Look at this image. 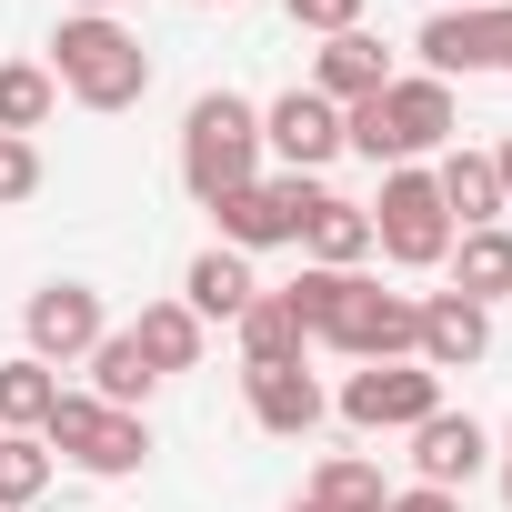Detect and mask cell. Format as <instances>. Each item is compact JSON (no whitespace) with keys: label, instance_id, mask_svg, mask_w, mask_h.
<instances>
[{"label":"cell","instance_id":"cell-15","mask_svg":"<svg viewBox=\"0 0 512 512\" xmlns=\"http://www.w3.org/2000/svg\"><path fill=\"white\" fill-rule=\"evenodd\" d=\"M251 292H262V282H251V262H241V251H221V241L181 272V312H191L201 332H211V322H241V312H251Z\"/></svg>","mask_w":512,"mask_h":512},{"label":"cell","instance_id":"cell-35","mask_svg":"<svg viewBox=\"0 0 512 512\" xmlns=\"http://www.w3.org/2000/svg\"><path fill=\"white\" fill-rule=\"evenodd\" d=\"M292 512H322V502H292Z\"/></svg>","mask_w":512,"mask_h":512},{"label":"cell","instance_id":"cell-2","mask_svg":"<svg viewBox=\"0 0 512 512\" xmlns=\"http://www.w3.org/2000/svg\"><path fill=\"white\" fill-rule=\"evenodd\" d=\"M241 181H262V111H251L241 91H201L181 111V191L211 211Z\"/></svg>","mask_w":512,"mask_h":512},{"label":"cell","instance_id":"cell-26","mask_svg":"<svg viewBox=\"0 0 512 512\" xmlns=\"http://www.w3.org/2000/svg\"><path fill=\"white\" fill-rule=\"evenodd\" d=\"M41 492H51L41 432H0V512H21V502H41Z\"/></svg>","mask_w":512,"mask_h":512},{"label":"cell","instance_id":"cell-21","mask_svg":"<svg viewBox=\"0 0 512 512\" xmlns=\"http://www.w3.org/2000/svg\"><path fill=\"white\" fill-rule=\"evenodd\" d=\"M131 342H141V362H151V372L171 382V372H201V342H211V332H201V322H191L181 302H151V312L131 322Z\"/></svg>","mask_w":512,"mask_h":512},{"label":"cell","instance_id":"cell-19","mask_svg":"<svg viewBox=\"0 0 512 512\" xmlns=\"http://www.w3.org/2000/svg\"><path fill=\"white\" fill-rule=\"evenodd\" d=\"M432 191H442L452 231H492V221H502V181H492V151H442Z\"/></svg>","mask_w":512,"mask_h":512},{"label":"cell","instance_id":"cell-14","mask_svg":"<svg viewBox=\"0 0 512 512\" xmlns=\"http://www.w3.org/2000/svg\"><path fill=\"white\" fill-rule=\"evenodd\" d=\"M482 352H492V312L462 302V292H432V302H422V342H412V362H422V372H472Z\"/></svg>","mask_w":512,"mask_h":512},{"label":"cell","instance_id":"cell-1","mask_svg":"<svg viewBox=\"0 0 512 512\" xmlns=\"http://www.w3.org/2000/svg\"><path fill=\"white\" fill-rule=\"evenodd\" d=\"M452 131H462V101H452V81H432V71H392L372 101L342 111V151H362L372 171H402V161L442 151Z\"/></svg>","mask_w":512,"mask_h":512},{"label":"cell","instance_id":"cell-22","mask_svg":"<svg viewBox=\"0 0 512 512\" xmlns=\"http://www.w3.org/2000/svg\"><path fill=\"white\" fill-rule=\"evenodd\" d=\"M302 352H312V332L292 322V302H282V292H251V312H241V362L272 372V362H302Z\"/></svg>","mask_w":512,"mask_h":512},{"label":"cell","instance_id":"cell-33","mask_svg":"<svg viewBox=\"0 0 512 512\" xmlns=\"http://www.w3.org/2000/svg\"><path fill=\"white\" fill-rule=\"evenodd\" d=\"M442 11H492V0H442Z\"/></svg>","mask_w":512,"mask_h":512},{"label":"cell","instance_id":"cell-12","mask_svg":"<svg viewBox=\"0 0 512 512\" xmlns=\"http://www.w3.org/2000/svg\"><path fill=\"white\" fill-rule=\"evenodd\" d=\"M482 462H492V432L472 422V412H432V422H412V472L432 482V492H472L482 482Z\"/></svg>","mask_w":512,"mask_h":512},{"label":"cell","instance_id":"cell-32","mask_svg":"<svg viewBox=\"0 0 512 512\" xmlns=\"http://www.w3.org/2000/svg\"><path fill=\"white\" fill-rule=\"evenodd\" d=\"M492 462H502V502H512V432H502V452H492Z\"/></svg>","mask_w":512,"mask_h":512},{"label":"cell","instance_id":"cell-23","mask_svg":"<svg viewBox=\"0 0 512 512\" xmlns=\"http://www.w3.org/2000/svg\"><path fill=\"white\" fill-rule=\"evenodd\" d=\"M51 402H61V372H51V362H31V352L0 362V432H41Z\"/></svg>","mask_w":512,"mask_h":512},{"label":"cell","instance_id":"cell-27","mask_svg":"<svg viewBox=\"0 0 512 512\" xmlns=\"http://www.w3.org/2000/svg\"><path fill=\"white\" fill-rule=\"evenodd\" d=\"M41 191V141H11V131H0V211H21Z\"/></svg>","mask_w":512,"mask_h":512},{"label":"cell","instance_id":"cell-18","mask_svg":"<svg viewBox=\"0 0 512 512\" xmlns=\"http://www.w3.org/2000/svg\"><path fill=\"white\" fill-rule=\"evenodd\" d=\"M442 272H452V292L482 302V312L512 302V231H502V221H492V231H452V262H442Z\"/></svg>","mask_w":512,"mask_h":512},{"label":"cell","instance_id":"cell-30","mask_svg":"<svg viewBox=\"0 0 512 512\" xmlns=\"http://www.w3.org/2000/svg\"><path fill=\"white\" fill-rule=\"evenodd\" d=\"M492 181H502V211H512V141L492 151Z\"/></svg>","mask_w":512,"mask_h":512},{"label":"cell","instance_id":"cell-29","mask_svg":"<svg viewBox=\"0 0 512 512\" xmlns=\"http://www.w3.org/2000/svg\"><path fill=\"white\" fill-rule=\"evenodd\" d=\"M382 512H462V492H432V482H412V492H392Z\"/></svg>","mask_w":512,"mask_h":512},{"label":"cell","instance_id":"cell-5","mask_svg":"<svg viewBox=\"0 0 512 512\" xmlns=\"http://www.w3.org/2000/svg\"><path fill=\"white\" fill-rule=\"evenodd\" d=\"M41 452L81 462L91 482H121V472L151 462V422H141V412H111V402H91V392L61 382V402H51V422H41Z\"/></svg>","mask_w":512,"mask_h":512},{"label":"cell","instance_id":"cell-25","mask_svg":"<svg viewBox=\"0 0 512 512\" xmlns=\"http://www.w3.org/2000/svg\"><path fill=\"white\" fill-rule=\"evenodd\" d=\"M302 502H322V512H382V502H392V482H382V462L332 452V462L312 472V492H302Z\"/></svg>","mask_w":512,"mask_h":512},{"label":"cell","instance_id":"cell-10","mask_svg":"<svg viewBox=\"0 0 512 512\" xmlns=\"http://www.w3.org/2000/svg\"><path fill=\"white\" fill-rule=\"evenodd\" d=\"M111 332V312H101V292L91 282H41L31 302H21V342H31V362H91V342Z\"/></svg>","mask_w":512,"mask_h":512},{"label":"cell","instance_id":"cell-13","mask_svg":"<svg viewBox=\"0 0 512 512\" xmlns=\"http://www.w3.org/2000/svg\"><path fill=\"white\" fill-rule=\"evenodd\" d=\"M241 402H251V422H262V432H282V442L322 432V412H332V392H322L302 362H272V372H251V362H241Z\"/></svg>","mask_w":512,"mask_h":512},{"label":"cell","instance_id":"cell-8","mask_svg":"<svg viewBox=\"0 0 512 512\" xmlns=\"http://www.w3.org/2000/svg\"><path fill=\"white\" fill-rule=\"evenodd\" d=\"M412 51H422V71L432 81H472V71H502L512 81V0H492V11H432L422 31H412Z\"/></svg>","mask_w":512,"mask_h":512},{"label":"cell","instance_id":"cell-9","mask_svg":"<svg viewBox=\"0 0 512 512\" xmlns=\"http://www.w3.org/2000/svg\"><path fill=\"white\" fill-rule=\"evenodd\" d=\"M332 412H342L352 432H412V422L442 412V372H422V362H362Z\"/></svg>","mask_w":512,"mask_h":512},{"label":"cell","instance_id":"cell-20","mask_svg":"<svg viewBox=\"0 0 512 512\" xmlns=\"http://www.w3.org/2000/svg\"><path fill=\"white\" fill-rule=\"evenodd\" d=\"M151 392H161V372L141 362V342H131V332H101V342H91V402H111V412H141Z\"/></svg>","mask_w":512,"mask_h":512},{"label":"cell","instance_id":"cell-28","mask_svg":"<svg viewBox=\"0 0 512 512\" xmlns=\"http://www.w3.org/2000/svg\"><path fill=\"white\" fill-rule=\"evenodd\" d=\"M282 11H292L302 31H322V41H332V31H362V0H282Z\"/></svg>","mask_w":512,"mask_h":512},{"label":"cell","instance_id":"cell-4","mask_svg":"<svg viewBox=\"0 0 512 512\" xmlns=\"http://www.w3.org/2000/svg\"><path fill=\"white\" fill-rule=\"evenodd\" d=\"M312 342H332L342 362H412L422 302H412V292H382L372 272H332V302H322Z\"/></svg>","mask_w":512,"mask_h":512},{"label":"cell","instance_id":"cell-11","mask_svg":"<svg viewBox=\"0 0 512 512\" xmlns=\"http://www.w3.org/2000/svg\"><path fill=\"white\" fill-rule=\"evenodd\" d=\"M262 151H272L282 171L322 181V161H342V111H332L312 81H292L282 101H262Z\"/></svg>","mask_w":512,"mask_h":512},{"label":"cell","instance_id":"cell-17","mask_svg":"<svg viewBox=\"0 0 512 512\" xmlns=\"http://www.w3.org/2000/svg\"><path fill=\"white\" fill-rule=\"evenodd\" d=\"M302 251H312V272H362L372 262V211L342 201V191H322V211L302 221Z\"/></svg>","mask_w":512,"mask_h":512},{"label":"cell","instance_id":"cell-24","mask_svg":"<svg viewBox=\"0 0 512 512\" xmlns=\"http://www.w3.org/2000/svg\"><path fill=\"white\" fill-rule=\"evenodd\" d=\"M51 111H61V81H51V61H0V131H11V141H31Z\"/></svg>","mask_w":512,"mask_h":512},{"label":"cell","instance_id":"cell-6","mask_svg":"<svg viewBox=\"0 0 512 512\" xmlns=\"http://www.w3.org/2000/svg\"><path fill=\"white\" fill-rule=\"evenodd\" d=\"M362 211H372V251L382 262H402V272H442L452 262V211H442L422 161L382 171V201H362Z\"/></svg>","mask_w":512,"mask_h":512},{"label":"cell","instance_id":"cell-34","mask_svg":"<svg viewBox=\"0 0 512 512\" xmlns=\"http://www.w3.org/2000/svg\"><path fill=\"white\" fill-rule=\"evenodd\" d=\"M181 11H231V0H181Z\"/></svg>","mask_w":512,"mask_h":512},{"label":"cell","instance_id":"cell-16","mask_svg":"<svg viewBox=\"0 0 512 512\" xmlns=\"http://www.w3.org/2000/svg\"><path fill=\"white\" fill-rule=\"evenodd\" d=\"M382 81H392V61H382V41H372V31H332V41H322V61H312V91H322L332 111L372 101Z\"/></svg>","mask_w":512,"mask_h":512},{"label":"cell","instance_id":"cell-31","mask_svg":"<svg viewBox=\"0 0 512 512\" xmlns=\"http://www.w3.org/2000/svg\"><path fill=\"white\" fill-rule=\"evenodd\" d=\"M71 11H91V21H121V0H71Z\"/></svg>","mask_w":512,"mask_h":512},{"label":"cell","instance_id":"cell-3","mask_svg":"<svg viewBox=\"0 0 512 512\" xmlns=\"http://www.w3.org/2000/svg\"><path fill=\"white\" fill-rule=\"evenodd\" d=\"M51 81H61L81 111H131V101L151 91V51H141L121 21L61 11V31H51Z\"/></svg>","mask_w":512,"mask_h":512},{"label":"cell","instance_id":"cell-7","mask_svg":"<svg viewBox=\"0 0 512 512\" xmlns=\"http://www.w3.org/2000/svg\"><path fill=\"white\" fill-rule=\"evenodd\" d=\"M322 211V181H302V171H262V181H241L231 201H211V221H221V251H302V221Z\"/></svg>","mask_w":512,"mask_h":512}]
</instances>
